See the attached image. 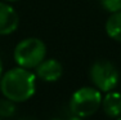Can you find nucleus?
<instances>
[{"instance_id": "1", "label": "nucleus", "mask_w": 121, "mask_h": 120, "mask_svg": "<svg viewBox=\"0 0 121 120\" xmlns=\"http://www.w3.org/2000/svg\"><path fill=\"white\" fill-rule=\"evenodd\" d=\"M0 90L5 98L14 103L26 102L35 94L36 75L30 70L17 65L0 78Z\"/></svg>"}, {"instance_id": "2", "label": "nucleus", "mask_w": 121, "mask_h": 120, "mask_svg": "<svg viewBox=\"0 0 121 120\" xmlns=\"http://www.w3.org/2000/svg\"><path fill=\"white\" fill-rule=\"evenodd\" d=\"M102 92L95 87H82L75 90L70 99V110L77 118H88L102 106Z\"/></svg>"}, {"instance_id": "3", "label": "nucleus", "mask_w": 121, "mask_h": 120, "mask_svg": "<svg viewBox=\"0 0 121 120\" xmlns=\"http://www.w3.org/2000/svg\"><path fill=\"white\" fill-rule=\"evenodd\" d=\"M13 57L18 66L31 70L45 59L47 45L39 38H26L16 45Z\"/></svg>"}, {"instance_id": "4", "label": "nucleus", "mask_w": 121, "mask_h": 120, "mask_svg": "<svg viewBox=\"0 0 121 120\" xmlns=\"http://www.w3.org/2000/svg\"><path fill=\"white\" fill-rule=\"evenodd\" d=\"M90 80L102 93H107L116 88L120 79L117 67L107 59H98L90 67Z\"/></svg>"}, {"instance_id": "5", "label": "nucleus", "mask_w": 121, "mask_h": 120, "mask_svg": "<svg viewBox=\"0 0 121 120\" xmlns=\"http://www.w3.org/2000/svg\"><path fill=\"white\" fill-rule=\"evenodd\" d=\"M63 74L62 63L56 58H45L35 67V75L43 81L54 83L60 79Z\"/></svg>"}, {"instance_id": "6", "label": "nucleus", "mask_w": 121, "mask_h": 120, "mask_svg": "<svg viewBox=\"0 0 121 120\" xmlns=\"http://www.w3.org/2000/svg\"><path fill=\"white\" fill-rule=\"evenodd\" d=\"M19 26V16L13 7L0 1V36L13 34Z\"/></svg>"}, {"instance_id": "7", "label": "nucleus", "mask_w": 121, "mask_h": 120, "mask_svg": "<svg viewBox=\"0 0 121 120\" xmlns=\"http://www.w3.org/2000/svg\"><path fill=\"white\" fill-rule=\"evenodd\" d=\"M103 112L109 118H120L121 115V93L109 90L102 98Z\"/></svg>"}, {"instance_id": "8", "label": "nucleus", "mask_w": 121, "mask_h": 120, "mask_svg": "<svg viewBox=\"0 0 121 120\" xmlns=\"http://www.w3.org/2000/svg\"><path fill=\"white\" fill-rule=\"evenodd\" d=\"M106 34L115 41L121 43V10L111 13L106 21Z\"/></svg>"}, {"instance_id": "9", "label": "nucleus", "mask_w": 121, "mask_h": 120, "mask_svg": "<svg viewBox=\"0 0 121 120\" xmlns=\"http://www.w3.org/2000/svg\"><path fill=\"white\" fill-rule=\"evenodd\" d=\"M16 112V106L14 102L8 98L0 99V118H9Z\"/></svg>"}, {"instance_id": "10", "label": "nucleus", "mask_w": 121, "mask_h": 120, "mask_svg": "<svg viewBox=\"0 0 121 120\" xmlns=\"http://www.w3.org/2000/svg\"><path fill=\"white\" fill-rule=\"evenodd\" d=\"M100 4L109 13L121 10V0H100Z\"/></svg>"}, {"instance_id": "11", "label": "nucleus", "mask_w": 121, "mask_h": 120, "mask_svg": "<svg viewBox=\"0 0 121 120\" xmlns=\"http://www.w3.org/2000/svg\"><path fill=\"white\" fill-rule=\"evenodd\" d=\"M1 75H3V62L0 59V78H1Z\"/></svg>"}, {"instance_id": "12", "label": "nucleus", "mask_w": 121, "mask_h": 120, "mask_svg": "<svg viewBox=\"0 0 121 120\" xmlns=\"http://www.w3.org/2000/svg\"><path fill=\"white\" fill-rule=\"evenodd\" d=\"M5 1H17V0H5Z\"/></svg>"}, {"instance_id": "13", "label": "nucleus", "mask_w": 121, "mask_h": 120, "mask_svg": "<svg viewBox=\"0 0 121 120\" xmlns=\"http://www.w3.org/2000/svg\"><path fill=\"white\" fill-rule=\"evenodd\" d=\"M119 119H120V120H121V115H120V118H119Z\"/></svg>"}]
</instances>
